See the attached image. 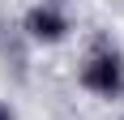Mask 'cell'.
<instances>
[{
  "label": "cell",
  "mask_w": 124,
  "mask_h": 120,
  "mask_svg": "<svg viewBox=\"0 0 124 120\" xmlns=\"http://www.w3.org/2000/svg\"><path fill=\"white\" fill-rule=\"evenodd\" d=\"M81 86L99 99H120L124 94V56L107 43H99L81 64Z\"/></svg>",
  "instance_id": "6da1fadb"
},
{
  "label": "cell",
  "mask_w": 124,
  "mask_h": 120,
  "mask_svg": "<svg viewBox=\"0 0 124 120\" xmlns=\"http://www.w3.org/2000/svg\"><path fill=\"white\" fill-rule=\"evenodd\" d=\"M26 30H30V39H39V43H60V39L69 34V17H64L56 4H34V9L26 13Z\"/></svg>",
  "instance_id": "7a4b0ae2"
},
{
  "label": "cell",
  "mask_w": 124,
  "mask_h": 120,
  "mask_svg": "<svg viewBox=\"0 0 124 120\" xmlns=\"http://www.w3.org/2000/svg\"><path fill=\"white\" fill-rule=\"evenodd\" d=\"M0 120H13V107H9V103H0Z\"/></svg>",
  "instance_id": "3957f363"
}]
</instances>
